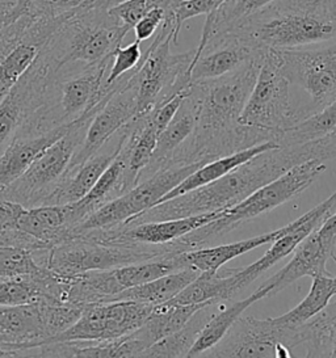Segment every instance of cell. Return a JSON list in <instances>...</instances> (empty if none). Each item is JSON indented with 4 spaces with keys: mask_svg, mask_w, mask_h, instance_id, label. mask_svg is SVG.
Segmentation results:
<instances>
[{
    "mask_svg": "<svg viewBox=\"0 0 336 358\" xmlns=\"http://www.w3.org/2000/svg\"><path fill=\"white\" fill-rule=\"evenodd\" d=\"M211 302L217 301H209L197 305L163 303L154 306L146 322L134 331V335L144 343L147 349L160 338L168 336L176 332L181 327L186 326V323L199 311L200 308L209 305Z\"/></svg>",
    "mask_w": 336,
    "mask_h": 358,
    "instance_id": "obj_30",
    "label": "cell"
},
{
    "mask_svg": "<svg viewBox=\"0 0 336 358\" xmlns=\"http://www.w3.org/2000/svg\"><path fill=\"white\" fill-rule=\"evenodd\" d=\"M223 211L225 210L211 211L167 221L144 222L130 226H118L109 230H92L83 234H92L94 236L115 242L158 245L178 241L189 232L197 230L201 226L220 218Z\"/></svg>",
    "mask_w": 336,
    "mask_h": 358,
    "instance_id": "obj_22",
    "label": "cell"
},
{
    "mask_svg": "<svg viewBox=\"0 0 336 358\" xmlns=\"http://www.w3.org/2000/svg\"><path fill=\"white\" fill-rule=\"evenodd\" d=\"M154 306L133 301H111L84 306L82 314L73 326L48 343L105 341L126 336L146 322Z\"/></svg>",
    "mask_w": 336,
    "mask_h": 358,
    "instance_id": "obj_15",
    "label": "cell"
},
{
    "mask_svg": "<svg viewBox=\"0 0 336 358\" xmlns=\"http://www.w3.org/2000/svg\"><path fill=\"white\" fill-rule=\"evenodd\" d=\"M199 274L197 269L187 266L145 284L129 287L115 295L113 301H133L151 306L163 305L176 296Z\"/></svg>",
    "mask_w": 336,
    "mask_h": 358,
    "instance_id": "obj_29",
    "label": "cell"
},
{
    "mask_svg": "<svg viewBox=\"0 0 336 358\" xmlns=\"http://www.w3.org/2000/svg\"><path fill=\"white\" fill-rule=\"evenodd\" d=\"M163 6L164 0H124L108 8V12L115 22L132 31L147 12L155 7L163 8Z\"/></svg>",
    "mask_w": 336,
    "mask_h": 358,
    "instance_id": "obj_39",
    "label": "cell"
},
{
    "mask_svg": "<svg viewBox=\"0 0 336 358\" xmlns=\"http://www.w3.org/2000/svg\"><path fill=\"white\" fill-rule=\"evenodd\" d=\"M272 1L274 0H225L216 11L208 15L199 43H205L217 33L234 29Z\"/></svg>",
    "mask_w": 336,
    "mask_h": 358,
    "instance_id": "obj_35",
    "label": "cell"
},
{
    "mask_svg": "<svg viewBox=\"0 0 336 358\" xmlns=\"http://www.w3.org/2000/svg\"><path fill=\"white\" fill-rule=\"evenodd\" d=\"M188 252L180 242L158 245L108 241L92 234L70 236L54 245L46 256V266L62 277H73L91 271H106L142 263L159 257Z\"/></svg>",
    "mask_w": 336,
    "mask_h": 358,
    "instance_id": "obj_7",
    "label": "cell"
},
{
    "mask_svg": "<svg viewBox=\"0 0 336 358\" xmlns=\"http://www.w3.org/2000/svg\"><path fill=\"white\" fill-rule=\"evenodd\" d=\"M307 218V213L298 220L290 222L289 224L284 226L279 230L262 234L258 236H253L251 239H246L241 242L231 243V244H222L217 247H202L197 250H192L188 252L178 253L180 262L184 266L195 268L200 272L211 271V269H220L226 263L231 262L235 257H239L244 253L251 252L252 250L259 248L265 244H272L279 238L284 236L285 234L292 231L295 227H298L302 222Z\"/></svg>",
    "mask_w": 336,
    "mask_h": 358,
    "instance_id": "obj_23",
    "label": "cell"
},
{
    "mask_svg": "<svg viewBox=\"0 0 336 358\" xmlns=\"http://www.w3.org/2000/svg\"><path fill=\"white\" fill-rule=\"evenodd\" d=\"M279 148V143L276 141H268V142H264V143H260V145H256L253 148L243 150V151L235 152V154H231L229 157L214 159L211 162H208L202 167H200L195 172H192L181 182H178L175 188L169 190L167 194H164L159 200V203L164 202V201L172 200V199H175L178 196L187 193V192L197 189V188L202 187V185H206L209 182L220 179L222 176H225L226 173H229L232 169H237L238 166H241L243 163H246L247 160L255 158L256 155L262 154L264 151H268V150H272V148Z\"/></svg>",
    "mask_w": 336,
    "mask_h": 358,
    "instance_id": "obj_27",
    "label": "cell"
},
{
    "mask_svg": "<svg viewBox=\"0 0 336 358\" xmlns=\"http://www.w3.org/2000/svg\"><path fill=\"white\" fill-rule=\"evenodd\" d=\"M108 8V0H88L54 31L41 52L57 71L112 58L130 29L115 22Z\"/></svg>",
    "mask_w": 336,
    "mask_h": 358,
    "instance_id": "obj_4",
    "label": "cell"
},
{
    "mask_svg": "<svg viewBox=\"0 0 336 358\" xmlns=\"http://www.w3.org/2000/svg\"><path fill=\"white\" fill-rule=\"evenodd\" d=\"M332 260L336 263V255L332 256ZM332 334H334V338H332V352H331V357L336 358V313L332 314Z\"/></svg>",
    "mask_w": 336,
    "mask_h": 358,
    "instance_id": "obj_43",
    "label": "cell"
},
{
    "mask_svg": "<svg viewBox=\"0 0 336 358\" xmlns=\"http://www.w3.org/2000/svg\"><path fill=\"white\" fill-rule=\"evenodd\" d=\"M106 99L80 120L75 121L63 137L45 148L21 176L7 188L0 190V197L15 201L25 208L43 205L70 169L73 157L83 142L88 122Z\"/></svg>",
    "mask_w": 336,
    "mask_h": 358,
    "instance_id": "obj_9",
    "label": "cell"
},
{
    "mask_svg": "<svg viewBox=\"0 0 336 358\" xmlns=\"http://www.w3.org/2000/svg\"><path fill=\"white\" fill-rule=\"evenodd\" d=\"M225 0H180L175 8L176 29L180 33L183 24L200 15H209L216 11Z\"/></svg>",
    "mask_w": 336,
    "mask_h": 358,
    "instance_id": "obj_40",
    "label": "cell"
},
{
    "mask_svg": "<svg viewBox=\"0 0 336 358\" xmlns=\"http://www.w3.org/2000/svg\"><path fill=\"white\" fill-rule=\"evenodd\" d=\"M262 58L229 74L192 82L188 97L196 108V127L175 151L168 167L211 162L268 141H276L272 133L239 122L256 83Z\"/></svg>",
    "mask_w": 336,
    "mask_h": 358,
    "instance_id": "obj_1",
    "label": "cell"
},
{
    "mask_svg": "<svg viewBox=\"0 0 336 358\" xmlns=\"http://www.w3.org/2000/svg\"><path fill=\"white\" fill-rule=\"evenodd\" d=\"M142 54L144 53L141 50V43L136 40L125 48L118 46L112 54V62L105 78V90L113 91L121 85L124 75L132 73L138 66Z\"/></svg>",
    "mask_w": 336,
    "mask_h": 358,
    "instance_id": "obj_38",
    "label": "cell"
},
{
    "mask_svg": "<svg viewBox=\"0 0 336 358\" xmlns=\"http://www.w3.org/2000/svg\"><path fill=\"white\" fill-rule=\"evenodd\" d=\"M164 17H166V13H164V10L160 7H155L147 12L146 15L136 22L133 28L136 41L142 43V41H146L148 38H151L153 36H155L160 25L164 22Z\"/></svg>",
    "mask_w": 336,
    "mask_h": 358,
    "instance_id": "obj_41",
    "label": "cell"
},
{
    "mask_svg": "<svg viewBox=\"0 0 336 358\" xmlns=\"http://www.w3.org/2000/svg\"><path fill=\"white\" fill-rule=\"evenodd\" d=\"M218 303L222 302H211L200 308L186 326L150 345L142 352L141 357H188L189 350L199 338L202 328L217 310Z\"/></svg>",
    "mask_w": 336,
    "mask_h": 358,
    "instance_id": "obj_31",
    "label": "cell"
},
{
    "mask_svg": "<svg viewBox=\"0 0 336 358\" xmlns=\"http://www.w3.org/2000/svg\"><path fill=\"white\" fill-rule=\"evenodd\" d=\"M267 296V293L262 289H258L247 298L238 301L229 307L218 306L214 314L211 315L208 323L202 328L199 338L193 344L192 349L189 350L188 357H201L204 352H206L210 348L217 345L223 336L229 332L232 324L241 317V314L253 305L255 302H259L262 298Z\"/></svg>",
    "mask_w": 336,
    "mask_h": 358,
    "instance_id": "obj_32",
    "label": "cell"
},
{
    "mask_svg": "<svg viewBox=\"0 0 336 358\" xmlns=\"http://www.w3.org/2000/svg\"><path fill=\"white\" fill-rule=\"evenodd\" d=\"M336 210V192L331 194L327 200L315 206L314 209L307 211V218L304 220L298 227H295L276 242L272 243V247L262 255V257L255 263L246 266L238 268L234 282H232V293L238 294L244 287L251 285L258 277H260L264 272L272 268L274 264L283 260L284 257L289 256L293 252L295 247L304 241V238L315 230L319 224H322L326 218H328Z\"/></svg>",
    "mask_w": 336,
    "mask_h": 358,
    "instance_id": "obj_21",
    "label": "cell"
},
{
    "mask_svg": "<svg viewBox=\"0 0 336 358\" xmlns=\"http://www.w3.org/2000/svg\"><path fill=\"white\" fill-rule=\"evenodd\" d=\"M74 124V122H73ZM70 125L57 127L40 136H16L0 155V190L21 176L45 148L63 137Z\"/></svg>",
    "mask_w": 336,
    "mask_h": 358,
    "instance_id": "obj_25",
    "label": "cell"
},
{
    "mask_svg": "<svg viewBox=\"0 0 336 358\" xmlns=\"http://www.w3.org/2000/svg\"><path fill=\"white\" fill-rule=\"evenodd\" d=\"M16 227L41 243L46 250L71 236L75 223L70 205H40L25 208Z\"/></svg>",
    "mask_w": 336,
    "mask_h": 358,
    "instance_id": "obj_24",
    "label": "cell"
},
{
    "mask_svg": "<svg viewBox=\"0 0 336 358\" xmlns=\"http://www.w3.org/2000/svg\"><path fill=\"white\" fill-rule=\"evenodd\" d=\"M127 124L121 127L113 137L108 139L104 146L94 155L79 166L69 169L59 185L46 199L43 205H70L82 200L120 152L129 131Z\"/></svg>",
    "mask_w": 336,
    "mask_h": 358,
    "instance_id": "obj_20",
    "label": "cell"
},
{
    "mask_svg": "<svg viewBox=\"0 0 336 358\" xmlns=\"http://www.w3.org/2000/svg\"><path fill=\"white\" fill-rule=\"evenodd\" d=\"M57 67L40 52L31 67L0 103V155L10 146L22 125L41 106Z\"/></svg>",
    "mask_w": 336,
    "mask_h": 358,
    "instance_id": "obj_16",
    "label": "cell"
},
{
    "mask_svg": "<svg viewBox=\"0 0 336 358\" xmlns=\"http://www.w3.org/2000/svg\"><path fill=\"white\" fill-rule=\"evenodd\" d=\"M22 16L20 6L16 0L0 1V33L3 32L12 22Z\"/></svg>",
    "mask_w": 336,
    "mask_h": 358,
    "instance_id": "obj_42",
    "label": "cell"
},
{
    "mask_svg": "<svg viewBox=\"0 0 336 358\" xmlns=\"http://www.w3.org/2000/svg\"><path fill=\"white\" fill-rule=\"evenodd\" d=\"M289 329L274 324L272 317H239L217 345L202 353L204 357L290 358L286 347ZM201 356V357H202Z\"/></svg>",
    "mask_w": 336,
    "mask_h": 358,
    "instance_id": "obj_17",
    "label": "cell"
},
{
    "mask_svg": "<svg viewBox=\"0 0 336 358\" xmlns=\"http://www.w3.org/2000/svg\"><path fill=\"white\" fill-rule=\"evenodd\" d=\"M312 278L313 284L310 292L302 302L289 313L272 317L274 324L283 328H297L325 310L331 298L336 295V277H331L330 274H315Z\"/></svg>",
    "mask_w": 336,
    "mask_h": 358,
    "instance_id": "obj_33",
    "label": "cell"
},
{
    "mask_svg": "<svg viewBox=\"0 0 336 358\" xmlns=\"http://www.w3.org/2000/svg\"><path fill=\"white\" fill-rule=\"evenodd\" d=\"M71 13L54 19L22 15L0 33V103L31 67L54 31Z\"/></svg>",
    "mask_w": 336,
    "mask_h": 358,
    "instance_id": "obj_13",
    "label": "cell"
},
{
    "mask_svg": "<svg viewBox=\"0 0 336 358\" xmlns=\"http://www.w3.org/2000/svg\"><path fill=\"white\" fill-rule=\"evenodd\" d=\"M111 62L112 58L94 66H75L57 71L41 106L28 118L18 136H40L70 125L91 112L122 85L113 91L105 90Z\"/></svg>",
    "mask_w": 336,
    "mask_h": 358,
    "instance_id": "obj_5",
    "label": "cell"
},
{
    "mask_svg": "<svg viewBox=\"0 0 336 358\" xmlns=\"http://www.w3.org/2000/svg\"><path fill=\"white\" fill-rule=\"evenodd\" d=\"M45 265L31 251L18 247H0V280L28 277L40 273Z\"/></svg>",
    "mask_w": 336,
    "mask_h": 358,
    "instance_id": "obj_37",
    "label": "cell"
},
{
    "mask_svg": "<svg viewBox=\"0 0 336 358\" xmlns=\"http://www.w3.org/2000/svg\"><path fill=\"white\" fill-rule=\"evenodd\" d=\"M336 131V100L288 127L277 137L279 146H301Z\"/></svg>",
    "mask_w": 336,
    "mask_h": 358,
    "instance_id": "obj_34",
    "label": "cell"
},
{
    "mask_svg": "<svg viewBox=\"0 0 336 358\" xmlns=\"http://www.w3.org/2000/svg\"><path fill=\"white\" fill-rule=\"evenodd\" d=\"M205 163L208 162H197L188 166L168 167L158 171L157 173L139 181L136 187L120 197L106 202L97 210L91 213L74 229L71 236L92 230H109L124 224L133 217L158 205L164 194Z\"/></svg>",
    "mask_w": 336,
    "mask_h": 358,
    "instance_id": "obj_11",
    "label": "cell"
},
{
    "mask_svg": "<svg viewBox=\"0 0 336 358\" xmlns=\"http://www.w3.org/2000/svg\"><path fill=\"white\" fill-rule=\"evenodd\" d=\"M132 73L127 74L122 85L105 100L88 122L83 142L76 150L70 169L79 166L94 155L104 146L108 139L136 117V90L130 82Z\"/></svg>",
    "mask_w": 336,
    "mask_h": 358,
    "instance_id": "obj_18",
    "label": "cell"
},
{
    "mask_svg": "<svg viewBox=\"0 0 336 358\" xmlns=\"http://www.w3.org/2000/svg\"><path fill=\"white\" fill-rule=\"evenodd\" d=\"M183 268H187V266H184L180 262L178 255H175V256L159 257V259H153V260H147L142 263L120 266V268H115L113 272H115L118 284L122 287V292H124L129 287L145 284V282L153 281L162 275L180 271Z\"/></svg>",
    "mask_w": 336,
    "mask_h": 358,
    "instance_id": "obj_36",
    "label": "cell"
},
{
    "mask_svg": "<svg viewBox=\"0 0 336 358\" xmlns=\"http://www.w3.org/2000/svg\"><path fill=\"white\" fill-rule=\"evenodd\" d=\"M195 127L196 108L193 101L187 95L175 116L168 122L167 127L159 133L154 154L146 169L142 171L139 181L148 179L160 169H168L172 155L188 139L189 136L193 133Z\"/></svg>",
    "mask_w": 336,
    "mask_h": 358,
    "instance_id": "obj_26",
    "label": "cell"
},
{
    "mask_svg": "<svg viewBox=\"0 0 336 358\" xmlns=\"http://www.w3.org/2000/svg\"><path fill=\"white\" fill-rule=\"evenodd\" d=\"M237 269H211L200 272L199 275L187 285L176 296L167 303L171 305H197L209 301L227 302L235 295L232 282Z\"/></svg>",
    "mask_w": 336,
    "mask_h": 358,
    "instance_id": "obj_28",
    "label": "cell"
},
{
    "mask_svg": "<svg viewBox=\"0 0 336 358\" xmlns=\"http://www.w3.org/2000/svg\"><path fill=\"white\" fill-rule=\"evenodd\" d=\"M290 85L312 99L310 115L336 100V43L319 49H272ZM309 115V116H310Z\"/></svg>",
    "mask_w": 336,
    "mask_h": 358,
    "instance_id": "obj_14",
    "label": "cell"
},
{
    "mask_svg": "<svg viewBox=\"0 0 336 358\" xmlns=\"http://www.w3.org/2000/svg\"><path fill=\"white\" fill-rule=\"evenodd\" d=\"M82 311L83 307L71 303L0 306V347L18 350L42 345L73 326Z\"/></svg>",
    "mask_w": 336,
    "mask_h": 358,
    "instance_id": "obj_10",
    "label": "cell"
},
{
    "mask_svg": "<svg viewBox=\"0 0 336 358\" xmlns=\"http://www.w3.org/2000/svg\"><path fill=\"white\" fill-rule=\"evenodd\" d=\"M326 171L323 162L312 159L294 166L281 176L252 192L244 200L223 211L220 218L193 230L178 241L188 251L202 248L206 243L239 229L256 217L274 210L285 202L300 196Z\"/></svg>",
    "mask_w": 336,
    "mask_h": 358,
    "instance_id": "obj_8",
    "label": "cell"
},
{
    "mask_svg": "<svg viewBox=\"0 0 336 358\" xmlns=\"http://www.w3.org/2000/svg\"><path fill=\"white\" fill-rule=\"evenodd\" d=\"M265 50L258 49L237 31L217 33L195 49L192 82L229 74L251 61L262 58Z\"/></svg>",
    "mask_w": 336,
    "mask_h": 358,
    "instance_id": "obj_19",
    "label": "cell"
},
{
    "mask_svg": "<svg viewBox=\"0 0 336 358\" xmlns=\"http://www.w3.org/2000/svg\"><path fill=\"white\" fill-rule=\"evenodd\" d=\"M301 118L290 99V83L284 76L272 49L265 50L256 83L241 112V125L267 130L277 137Z\"/></svg>",
    "mask_w": 336,
    "mask_h": 358,
    "instance_id": "obj_12",
    "label": "cell"
},
{
    "mask_svg": "<svg viewBox=\"0 0 336 358\" xmlns=\"http://www.w3.org/2000/svg\"><path fill=\"white\" fill-rule=\"evenodd\" d=\"M312 159H315L312 143L301 146H279L264 151L220 179L187 192L172 200L160 202L121 226L227 210L250 196L252 192L277 179L294 166Z\"/></svg>",
    "mask_w": 336,
    "mask_h": 358,
    "instance_id": "obj_2",
    "label": "cell"
},
{
    "mask_svg": "<svg viewBox=\"0 0 336 358\" xmlns=\"http://www.w3.org/2000/svg\"><path fill=\"white\" fill-rule=\"evenodd\" d=\"M231 31L262 50L336 43V0H274Z\"/></svg>",
    "mask_w": 336,
    "mask_h": 358,
    "instance_id": "obj_3",
    "label": "cell"
},
{
    "mask_svg": "<svg viewBox=\"0 0 336 358\" xmlns=\"http://www.w3.org/2000/svg\"><path fill=\"white\" fill-rule=\"evenodd\" d=\"M178 38L175 15H166L154 41L130 76L136 90V117L145 116L153 108L187 92L192 85L195 50L171 53V43H178Z\"/></svg>",
    "mask_w": 336,
    "mask_h": 358,
    "instance_id": "obj_6",
    "label": "cell"
}]
</instances>
